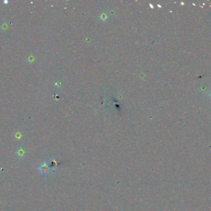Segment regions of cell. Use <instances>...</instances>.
I'll return each mask as SVG.
<instances>
[{
    "instance_id": "1",
    "label": "cell",
    "mask_w": 211,
    "mask_h": 211,
    "mask_svg": "<svg viewBox=\"0 0 211 211\" xmlns=\"http://www.w3.org/2000/svg\"><path fill=\"white\" fill-rule=\"evenodd\" d=\"M38 170H39L42 173H47L48 171V166L46 164V163H43L42 165H40V167L38 168Z\"/></svg>"
},
{
    "instance_id": "2",
    "label": "cell",
    "mask_w": 211,
    "mask_h": 211,
    "mask_svg": "<svg viewBox=\"0 0 211 211\" xmlns=\"http://www.w3.org/2000/svg\"><path fill=\"white\" fill-rule=\"evenodd\" d=\"M25 150L23 147L19 148L18 150L16 151L17 156H18L19 157H24V156L25 155Z\"/></svg>"
}]
</instances>
